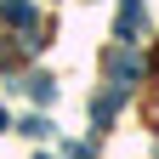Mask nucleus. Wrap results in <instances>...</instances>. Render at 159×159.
Segmentation results:
<instances>
[{
	"mask_svg": "<svg viewBox=\"0 0 159 159\" xmlns=\"http://www.w3.org/2000/svg\"><path fill=\"white\" fill-rule=\"evenodd\" d=\"M153 74H159V51H153Z\"/></svg>",
	"mask_w": 159,
	"mask_h": 159,
	"instance_id": "423d86ee",
	"label": "nucleus"
},
{
	"mask_svg": "<svg viewBox=\"0 0 159 159\" xmlns=\"http://www.w3.org/2000/svg\"><path fill=\"white\" fill-rule=\"evenodd\" d=\"M0 131H6V108H0Z\"/></svg>",
	"mask_w": 159,
	"mask_h": 159,
	"instance_id": "39448f33",
	"label": "nucleus"
},
{
	"mask_svg": "<svg viewBox=\"0 0 159 159\" xmlns=\"http://www.w3.org/2000/svg\"><path fill=\"white\" fill-rule=\"evenodd\" d=\"M23 136H34V142H40V136H51V125H46V119L34 114V119H23Z\"/></svg>",
	"mask_w": 159,
	"mask_h": 159,
	"instance_id": "20e7f679",
	"label": "nucleus"
},
{
	"mask_svg": "<svg viewBox=\"0 0 159 159\" xmlns=\"http://www.w3.org/2000/svg\"><path fill=\"white\" fill-rule=\"evenodd\" d=\"M148 29V11H142V0H119V40H136Z\"/></svg>",
	"mask_w": 159,
	"mask_h": 159,
	"instance_id": "f257e3e1",
	"label": "nucleus"
},
{
	"mask_svg": "<svg viewBox=\"0 0 159 159\" xmlns=\"http://www.w3.org/2000/svg\"><path fill=\"white\" fill-rule=\"evenodd\" d=\"M29 97H34V102H51V97H57V80L51 74H34L29 80Z\"/></svg>",
	"mask_w": 159,
	"mask_h": 159,
	"instance_id": "7ed1b4c3",
	"label": "nucleus"
},
{
	"mask_svg": "<svg viewBox=\"0 0 159 159\" xmlns=\"http://www.w3.org/2000/svg\"><path fill=\"white\" fill-rule=\"evenodd\" d=\"M0 17H6L11 29H23V34H34V6H29V0H6V6H0Z\"/></svg>",
	"mask_w": 159,
	"mask_h": 159,
	"instance_id": "f03ea898",
	"label": "nucleus"
}]
</instances>
